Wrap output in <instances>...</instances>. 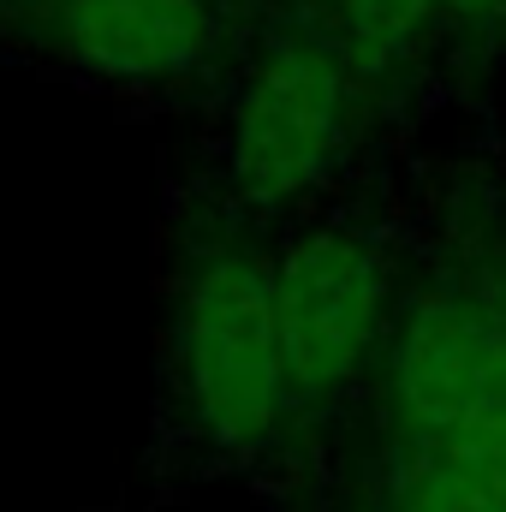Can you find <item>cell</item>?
I'll use <instances>...</instances> for the list:
<instances>
[{
  "instance_id": "obj_1",
  "label": "cell",
  "mask_w": 506,
  "mask_h": 512,
  "mask_svg": "<svg viewBox=\"0 0 506 512\" xmlns=\"http://www.w3.org/2000/svg\"><path fill=\"white\" fill-rule=\"evenodd\" d=\"M167 358L191 429L215 453H262L298 411L274 316V256L245 233H215L185 256L173 280Z\"/></svg>"
},
{
  "instance_id": "obj_2",
  "label": "cell",
  "mask_w": 506,
  "mask_h": 512,
  "mask_svg": "<svg viewBox=\"0 0 506 512\" xmlns=\"http://www.w3.org/2000/svg\"><path fill=\"white\" fill-rule=\"evenodd\" d=\"M358 78L316 18L274 24L227 102L221 173L239 209L286 215L310 203L352 155Z\"/></svg>"
},
{
  "instance_id": "obj_3",
  "label": "cell",
  "mask_w": 506,
  "mask_h": 512,
  "mask_svg": "<svg viewBox=\"0 0 506 512\" xmlns=\"http://www.w3.org/2000/svg\"><path fill=\"white\" fill-rule=\"evenodd\" d=\"M376 376L393 447L506 453V304L495 292L423 286L399 304Z\"/></svg>"
},
{
  "instance_id": "obj_4",
  "label": "cell",
  "mask_w": 506,
  "mask_h": 512,
  "mask_svg": "<svg viewBox=\"0 0 506 512\" xmlns=\"http://www.w3.org/2000/svg\"><path fill=\"white\" fill-rule=\"evenodd\" d=\"M274 316L292 405H334L381 370L399 322L393 262L358 221H310L274 251Z\"/></svg>"
},
{
  "instance_id": "obj_5",
  "label": "cell",
  "mask_w": 506,
  "mask_h": 512,
  "mask_svg": "<svg viewBox=\"0 0 506 512\" xmlns=\"http://www.w3.org/2000/svg\"><path fill=\"white\" fill-rule=\"evenodd\" d=\"M24 30L78 78L179 90L221 60L227 0H24Z\"/></svg>"
},
{
  "instance_id": "obj_6",
  "label": "cell",
  "mask_w": 506,
  "mask_h": 512,
  "mask_svg": "<svg viewBox=\"0 0 506 512\" xmlns=\"http://www.w3.org/2000/svg\"><path fill=\"white\" fill-rule=\"evenodd\" d=\"M310 18L328 30L358 90L399 84L423 48L447 36V0H316Z\"/></svg>"
},
{
  "instance_id": "obj_7",
  "label": "cell",
  "mask_w": 506,
  "mask_h": 512,
  "mask_svg": "<svg viewBox=\"0 0 506 512\" xmlns=\"http://www.w3.org/2000/svg\"><path fill=\"white\" fill-rule=\"evenodd\" d=\"M447 36L483 60L506 54V0H447Z\"/></svg>"
},
{
  "instance_id": "obj_8",
  "label": "cell",
  "mask_w": 506,
  "mask_h": 512,
  "mask_svg": "<svg viewBox=\"0 0 506 512\" xmlns=\"http://www.w3.org/2000/svg\"><path fill=\"white\" fill-rule=\"evenodd\" d=\"M262 6H268V0H262Z\"/></svg>"
}]
</instances>
